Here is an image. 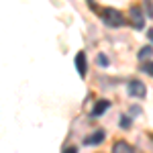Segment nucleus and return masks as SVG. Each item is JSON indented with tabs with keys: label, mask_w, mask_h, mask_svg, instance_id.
I'll return each mask as SVG.
<instances>
[{
	"label": "nucleus",
	"mask_w": 153,
	"mask_h": 153,
	"mask_svg": "<svg viewBox=\"0 0 153 153\" xmlns=\"http://www.w3.org/2000/svg\"><path fill=\"white\" fill-rule=\"evenodd\" d=\"M76 68H78V74L84 78L86 76V70H88V61H86V53L84 51H80L76 55Z\"/></svg>",
	"instance_id": "obj_4"
},
{
	"label": "nucleus",
	"mask_w": 153,
	"mask_h": 153,
	"mask_svg": "<svg viewBox=\"0 0 153 153\" xmlns=\"http://www.w3.org/2000/svg\"><path fill=\"white\" fill-rule=\"evenodd\" d=\"M129 94L131 96H137V98H145V94H147L145 84H141V82H131L129 84Z\"/></svg>",
	"instance_id": "obj_3"
},
{
	"label": "nucleus",
	"mask_w": 153,
	"mask_h": 153,
	"mask_svg": "<svg viewBox=\"0 0 153 153\" xmlns=\"http://www.w3.org/2000/svg\"><path fill=\"white\" fill-rule=\"evenodd\" d=\"M108 106H110V102H108V100H100V102L94 106V112H92V117H100V114H104L106 110H108Z\"/></svg>",
	"instance_id": "obj_7"
},
{
	"label": "nucleus",
	"mask_w": 153,
	"mask_h": 153,
	"mask_svg": "<svg viewBox=\"0 0 153 153\" xmlns=\"http://www.w3.org/2000/svg\"><path fill=\"white\" fill-rule=\"evenodd\" d=\"M139 59H141V61H145V59L149 61V59H151V45H147V47H143V49H141V53H139Z\"/></svg>",
	"instance_id": "obj_8"
},
{
	"label": "nucleus",
	"mask_w": 153,
	"mask_h": 153,
	"mask_svg": "<svg viewBox=\"0 0 153 153\" xmlns=\"http://www.w3.org/2000/svg\"><path fill=\"white\" fill-rule=\"evenodd\" d=\"M143 71H147V76H151V74H153V71H151V59L143 65Z\"/></svg>",
	"instance_id": "obj_11"
},
{
	"label": "nucleus",
	"mask_w": 153,
	"mask_h": 153,
	"mask_svg": "<svg viewBox=\"0 0 153 153\" xmlns=\"http://www.w3.org/2000/svg\"><path fill=\"white\" fill-rule=\"evenodd\" d=\"M129 14H131V23H133L135 29H143V27H145V16L141 14V8L133 6V8L129 10Z\"/></svg>",
	"instance_id": "obj_2"
},
{
	"label": "nucleus",
	"mask_w": 153,
	"mask_h": 153,
	"mask_svg": "<svg viewBox=\"0 0 153 153\" xmlns=\"http://www.w3.org/2000/svg\"><path fill=\"white\" fill-rule=\"evenodd\" d=\"M120 127H123V129H129L131 127V117H123L120 118Z\"/></svg>",
	"instance_id": "obj_10"
},
{
	"label": "nucleus",
	"mask_w": 153,
	"mask_h": 153,
	"mask_svg": "<svg viewBox=\"0 0 153 153\" xmlns=\"http://www.w3.org/2000/svg\"><path fill=\"white\" fill-rule=\"evenodd\" d=\"M98 61H100L102 65H108V57H104V55H100V57H98Z\"/></svg>",
	"instance_id": "obj_12"
},
{
	"label": "nucleus",
	"mask_w": 153,
	"mask_h": 153,
	"mask_svg": "<svg viewBox=\"0 0 153 153\" xmlns=\"http://www.w3.org/2000/svg\"><path fill=\"white\" fill-rule=\"evenodd\" d=\"M100 16H102V21H104L108 27H114V29L125 27V23H127V21H125V16H123L118 10H114V8H104Z\"/></svg>",
	"instance_id": "obj_1"
},
{
	"label": "nucleus",
	"mask_w": 153,
	"mask_h": 153,
	"mask_svg": "<svg viewBox=\"0 0 153 153\" xmlns=\"http://www.w3.org/2000/svg\"><path fill=\"white\" fill-rule=\"evenodd\" d=\"M104 131L102 129H98L96 131V133H92V137H88V139H84V143H86V145H100V143L104 141Z\"/></svg>",
	"instance_id": "obj_5"
},
{
	"label": "nucleus",
	"mask_w": 153,
	"mask_h": 153,
	"mask_svg": "<svg viewBox=\"0 0 153 153\" xmlns=\"http://www.w3.org/2000/svg\"><path fill=\"white\" fill-rule=\"evenodd\" d=\"M112 151H114V153H131V151H133V147H131L127 141H118V143L112 145Z\"/></svg>",
	"instance_id": "obj_6"
},
{
	"label": "nucleus",
	"mask_w": 153,
	"mask_h": 153,
	"mask_svg": "<svg viewBox=\"0 0 153 153\" xmlns=\"http://www.w3.org/2000/svg\"><path fill=\"white\" fill-rule=\"evenodd\" d=\"M143 10L147 12V19H151V0H143Z\"/></svg>",
	"instance_id": "obj_9"
}]
</instances>
